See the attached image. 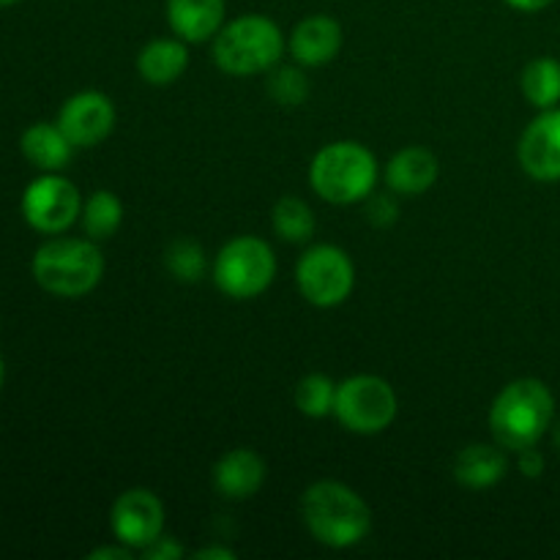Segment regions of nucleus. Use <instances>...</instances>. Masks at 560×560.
<instances>
[{"mask_svg":"<svg viewBox=\"0 0 560 560\" xmlns=\"http://www.w3.org/2000/svg\"><path fill=\"white\" fill-rule=\"evenodd\" d=\"M301 520L312 539L331 550L361 545L372 530V509L342 481H315L301 498Z\"/></svg>","mask_w":560,"mask_h":560,"instance_id":"f257e3e1","label":"nucleus"},{"mask_svg":"<svg viewBox=\"0 0 560 560\" xmlns=\"http://www.w3.org/2000/svg\"><path fill=\"white\" fill-rule=\"evenodd\" d=\"M556 419V397L536 377L512 381L490 408V432L506 452H525L545 438Z\"/></svg>","mask_w":560,"mask_h":560,"instance_id":"f03ea898","label":"nucleus"},{"mask_svg":"<svg viewBox=\"0 0 560 560\" xmlns=\"http://www.w3.org/2000/svg\"><path fill=\"white\" fill-rule=\"evenodd\" d=\"M310 184L315 195L331 206L366 200L377 184L375 153L355 140L328 142L312 159Z\"/></svg>","mask_w":560,"mask_h":560,"instance_id":"7ed1b4c3","label":"nucleus"},{"mask_svg":"<svg viewBox=\"0 0 560 560\" xmlns=\"http://www.w3.org/2000/svg\"><path fill=\"white\" fill-rule=\"evenodd\" d=\"M33 279L38 288L58 299H82L104 277V255L96 241L85 238H52L42 244L33 255Z\"/></svg>","mask_w":560,"mask_h":560,"instance_id":"20e7f679","label":"nucleus"},{"mask_svg":"<svg viewBox=\"0 0 560 560\" xmlns=\"http://www.w3.org/2000/svg\"><path fill=\"white\" fill-rule=\"evenodd\" d=\"M213 63L233 77H255L271 71L282 60L284 36L271 16L241 14L224 22L213 36Z\"/></svg>","mask_w":560,"mask_h":560,"instance_id":"39448f33","label":"nucleus"},{"mask_svg":"<svg viewBox=\"0 0 560 560\" xmlns=\"http://www.w3.org/2000/svg\"><path fill=\"white\" fill-rule=\"evenodd\" d=\"M277 277V255L257 235H238L219 249L213 260V284L228 299L249 301L266 293Z\"/></svg>","mask_w":560,"mask_h":560,"instance_id":"423d86ee","label":"nucleus"},{"mask_svg":"<svg viewBox=\"0 0 560 560\" xmlns=\"http://www.w3.org/2000/svg\"><path fill=\"white\" fill-rule=\"evenodd\" d=\"M399 410L397 392L377 375H353L337 386L334 416L353 435H381Z\"/></svg>","mask_w":560,"mask_h":560,"instance_id":"0eeeda50","label":"nucleus"},{"mask_svg":"<svg viewBox=\"0 0 560 560\" xmlns=\"http://www.w3.org/2000/svg\"><path fill=\"white\" fill-rule=\"evenodd\" d=\"M299 293L317 310H334L345 304L355 288V268L348 252L334 244H317L295 262Z\"/></svg>","mask_w":560,"mask_h":560,"instance_id":"6e6552de","label":"nucleus"},{"mask_svg":"<svg viewBox=\"0 0 560 560\" xmlns=\"http://www.w3.org/2000/svg\"><path fill=\"white\" fill-rule=\"evenodd\" d=\"M82 213V195L60 173H42L22 195V217L44 235L66 233Z\"/></svg>","mask_w":560,"mask_h":560,"instance_id":"1a4fd4ad","label":"nucleus"},{"mask_svg":"<svg viewBox=\"0 0 560 560\" xmlns=\"http://www.w3.org/2000/svg\"><path fill=\"white\" fill-rule=\"evenodd\" d=\"M109 528L115 541L142 552L164 534V503L151 490H126L109 509Z\"/></svg>","mask_w":560,"mask_h":560,"instance_id":"9d476101","label":"nucleus"},{"mask_svg":"<svg viewBox=\"0 0 560 560\" xmlns=\"http://www.w3.org/2000/svg\"><path fill=\"white\" fill-rule=\"evenodd\" d=\"M55 124L63 129L74 148H96L113 135L115 104L98 91H80L66 98Z\"/></svg>","mask_w":560,"mask_h":560,"instance_id":"9b49d317","label":"nucleus"},{"mask_svg":"<svg viewBox=\"0 0 560 560\" xmlns=\"http://www.w3.org/2000/svg\"><path fill=\"white\" fill-rule=\"evenodd\" d=\"M520 167L536 180H560V107L541 109L517 145Z\"/></svg>","mask_w":560,"mask_h":560,"instance_id":"f8f14e48","label":"nucleus"},{"mask_svg":"<svg viewBox=\"0 0 560 560\" xmlns=\"http://www.w3.org/2000/svg\"><path fill=\"white\" fill-rule=\"evenodd\" d=\"M345 44V31L334 16L312 14L301 20L290 33V55L304 69H317V66L331 63Z\"/></svg>","mask_w":560,"mask_h":560,"instance_id":"ddd939ff","label":"nucleus"},{"mask_svg":"<svg viewBox=\"0 0 560 560\" xmlns=\"http://www.w3.org/2000/svg\"><path fill=\"white\" fill-rule=\"evenodd\" d=\"M266 485V459L252 448H233L213 465V487L228 501H246Z\"/></svg>","mask_w":560,"mask_h":560,"instance_id":"4468645a","label":"nucleus"},{"mask_svg":"<svg viewBox=\"0 0 560 560\" xmlns=\"http://www.w3.org/2000/svg\"><path fill=\"white\" fill-rule=\"evenodd\" d=\"M164 14L175 36L184 38L186 44H202L222 31L228 3L224 0H167Z\"/></svg>","mask_w":560,"mask_h":560,"instance_id":"2eb2a0df","label":"nucleus"},{"mask_svg":"<svg viewBox=\"0 0 560 560\" xmlns=\"http://www.w3.org/2000/svg\"><path fill=\"white\" fill-rule=\"evenodd\" d=\"M441 164L438 156L424 145H408L386 167V184L394 195H424L435 186Z\"/></svg>","mask_w":560,"mask_h":560,"instance_id":"dca6fc26","label":"nucleus"},{"mask_svg":"<svg viewBox=\"0 0 560 560\" xmlns=\"http://www.w3.org/2000/svg\"><path fill=\"white\" fill-rule=\"evenodd\" d=\"M186 69H189V49L184 38H153L137 55V71L148 85H173Z\"/></svg>","mask_w":560,"mask_h":560,"instance_id":"f3484780","label":"nucleus"},{"mask_svg":"<svg viewBox=\"0 0 560 560\" xmlns=\"http://www.w3.org/2000/svg\"><path fill=\"white\" fill-rule=\"evenodd\" d=\"M506 448L490 443H470L454 459V479L468 490H487L506 476Z\"/></svg>","mask_w":560,"mask_h":560,"instance_id":"a211bd4d","label":"nucleus"},{"mask_svg":"<svg viewBox=\"0 0 560 560\" xmlns=\"http://www.w3.org/2000/svg\"><path fill=\"white\" fill-rule=\"evenodd\" d=\"M22 156L42 173H60L74 156V145L58 124H33L22 131Z\"/></svg>","mask_w":560,"mask_h":560,"instance_id":"6ab92c4d","label":"nucleus"},{"mask_svg":"<svg viewBox=\"0 0 560 560\" xmlns=\"http://www.w3.org/2000/svg\"><path fill=\"white\" fill-rule=\"evenodd\" d=\"M80 222L91 241L113 238L120 230V224H124V202H120V197L109 189L93 191V195L82 202Z\"/></svg>","mask_w":560,"mask_h":560,"instance_id":"aec40b11","label":"nucleus"},{"mask_svg":"<svg viewBox=\"0 0 560 560\" xmlns=\"http://www.w3.org/2000/svg\"><path fill=\"white\" fill-rule=\"evenodd\" d=\"M525 98L534 107L550 109L560 102V63L556 58H534L520 77Z\"/></svg>","mask_w":560,"mask_h":560,"instance_id":"412c9836","label":"nucleus"},{"mask_svg":"<svg viewBox=\"0 0 560 560\" xmlns=\"http://www.w3.org/2000/svg\"><path fill=\"white\" fill-rule=\"evenodd\" d=\"M271 228L288 244H304L315 235V213L301 197H282L271 211Z\"/></svg>","mask_w":560,"mask_h":560,"instance_id":"4be33fe9","label":"nucleus"},{"mask_svg":"<svg viewBox=\"0 0 560 560\" xmlns=\"http://www.w3.org/2000/svg\"><path fill=\"white\" fill-rule=\"evenodd\" d=\"M334 402H337V383L328 375L312 372V375L301 377L295 386V408L310 419L334 416Z\"/></svg>","mask_w":560,"mask_h":560,"instance_id":"5701e85b","label":"nucleus"},{"mask_svg":"<svg viewBox=\"0 0 560 560\" xmlns=\"http://www.w3.org/2000/svg\"><path fill=\"white\" fill-rule=\"evenodd\" d=\"M164 266L178 282H200L208 271V257L197 241L178 238L164 252Z\"/></svg>","mask_w":560,"mask_h":560,"instance_id":"b1692460","label":"nucleus"},{"mask_svg":"<svg viewBox=\"0 0 560 560\" xmlns=\"http://www.w3.org/2000/svg\"><path fill=\"white\" fill-rule=\"evenodd\" d=\"M268 96L282 107H299L310 96V82L299 66H273L268 74Z\"/></svg>","mask_w":560,"mask_h":560,"instance_id":"393cba45","label":"nucleus"},{"mask_svg":"<svg viewBox=\"0 0 560 560\" xmlns=\"http://www.w3.org/2000/svg\"><path fill=\"white\" fill-rule=\"evenodd\" d=\"M140 556L145 560H180L186 556V550L173 539V536L162 534L159 539H153L151 545L140 552Z\"/></svg>","mask_w":560,"mask_h":560,"instance_id":"a878e982","label":"nucleus"},{"mask_svg":"<svg viewBox=\"0 0 560 560\" xmlns=\"http://www.w3.org/2000/svg\"><path fill=\"white\" fill-rule=\"evenodd\" d=\"M370 222H375L377 228H386L397 219V202L392 197H372L370 200V211H366Z\"/></svg>","mask_w":560,"mask_h":560,"instance_id":"bb28decb","label":"nucleus"},{"mask_svg":"<svg viewBox=\"0 0 560 560\" xmlns=\"http://www.w3.org/2000/svg\"><path fill=\"white\" fill-rule=\"evenodd\" d=\"M520 470H523L528 479H536V476L545 474V457H541L539 452L534 448H525V452H520Z\"/></svg>","mask_w":560,"mask_h":560,"instance_id":"cd10ccee","label":"nucleus"},{"mask_svg":"<svg viewBox=\"0 0 560 560\" xmlns=\"http://www.w3.org/2000/svg\"><path fill=\"white\" fill-rule=\"evenodd\" d=\"M131 552H135L131 547L120 545L118 541V547H96V550L88 556V560H131Z\"/></svg>","mask_w":560,"mask_h":560,"instance_id":"c85d7f7f","label":"nucleus"},{"mask_svg":"<svg viewBox=\"0 0 560 560\" xmlns=\"http://www.w3.org/2000/svg\"><path fill=\"white\" fill-rule=\"evenodd\" d=\"M506 5H512V9L517 11H525V14H534V11H541L547 9V5H552L556 0H503Z\"/></svg>","mask_w":560,"mask_h":560,"instance_id":"c756f323","label":"nucleus"},{"mask_svg":"<svg viewBox=\"0 0 560 560\" xmlns=\"http://www.w3.org/2000/svg\"><path fill=\"white\" fill-rule=\"evenodd\" d=\"M195 558L200 560H233L235 552L228 550V547H202V550L195 552Z\"/></svg>","mask_w":560,"mask_h":560,"instance_id":"7c9ffc66","label":"nucleus"},{"mask_svg":"<svg viewBox=\"0 0 560 560\" xmlns=\"http://www.w3.org/2000/svg\"><path fill=\"white\" fill-rule=\"evenodd\" d=\"M3 381H5V366H3V359H0V388H3Z\"/></svg>","mask_w":560,"mask_h":560,"instance_id":"2f4dec72","label":"nucleus"},{"mask_svg":"<svg viewBox=\"0 0 560 560\" xmlns=\"http://www.w3.org/2000/svg\"><path fill=\"white\" fill-rule=\"evenodd\" d=\"M20 3V0H0V9H5V5H14Z\"/></svg>","mask_w":560,"mask_h":560,"instance_id":"473e14b6","label":"nucleus"},{"mask_svg":"<svg viewBox=\"0 0 560 560\" xmlns=\"http://www.w3.org/2000/svg\"><path fill=\"white\" fill-rule=\"evenodd\" d=\"M556 446L560 448V424H558V430H556Z\"/></svg>","mask_w":560,"mask_h":560,"instance_id":"72a5a7b5","label":"nucleus"}]
</instances>
